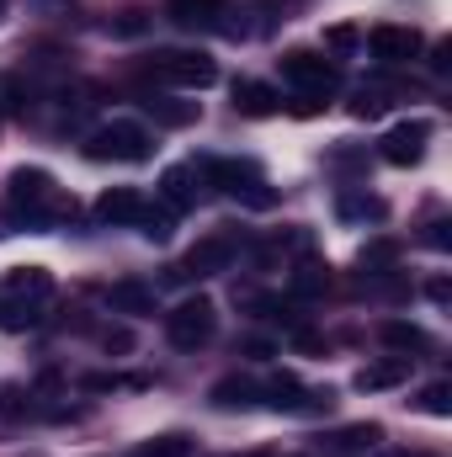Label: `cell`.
<instances>
[{"label": "cell", "mask_w": 452, "mask_h": 457, "mask_svg": "<svg viewBox=\"0 0 452 457\" xmlns=\"http://www.w3.org/2000/svg\"><path fill=\"white\" fill-rule=\"evenodd\" d=\"M410 378V356H394V361H372L356 372V388L362 394H383V388H399Z\"/></svg>", "instance_id": "cell-15"}, {"label": "cell", "mask_w": 452, "mask_h": 457, "mask_svg": "<svg viewBox=\"0 0 452 457\" xmlns=\"http://www.w3.org/2000/svg\"><path fill=\"white\" fill-rule=\"evenodd\" d=\"M421 410H426V415H452V383L421 388Z\"/></svg>", "instance_id": "cell-24"}, {"label": "cell", "mask_w": 452, "mask_h": 457, "mask_svg": "<svg viewBox=\"0 0 452 457\" xmlns=\"http://www.w3.org/2000/svg\"><path fill=\"white\" fill-rule=\"evenodd\" d=\"M213 325H219V314H213V303L208 298H187V303H176V314H165V336L176 351H197V345L213 341Z\"/></svg>", "instance_id": "cell-6"}, {"label": "cell", "mask_w": 452, "mask_h": 457, "mask_svg": "<svg viewBox=\"0 0 452 457\" xmlns=\"http://www.w3.org/2000/svg\"><path fill=\"white\" fill-rule=\"evenodd\" d=\"M367 442H383V431L378 426H346L331 436V447H367Z\"/></svg>", "instance_id": "cell-25"}, {"label": "cell", "mask_w": 452, "mask_h": 457, "mask_svg": "<svg viewBox=\"0 0 452 457\" xmlns=\"http://www.w3.org/2000/svg\"><path fill=\"white\" fill-rule=\"evenodd\" d=\"M383 107H389V91H383V86H372V91H362V96L351 102V112L356 117H378Z\"/></svg>", "instance_id": "cell-27"}, {"label": "cell", "mask_w": 452, "mask_h": 457, "mask_svg": "<svg viewBox=\"0 0 452 457\" xmlns=\"http://www.w3.org/2000/svg\"><path fill=\"white\" fill-rule=\"evenodd\" d=\"M426 239H431V245H437V250H448V245H452L448 224H431V234H426Z\"/></svg>", "instance_id": "cell-32"}, {"label": "cell", "mask_w": 452, "mask_h": 457, "mask_svg": "<svg viewBox=\"0 0 452 457\" xmlns=\"http://www.w3.org/2000/svg\"><path fill=\"white\" fill-rule=\"evenodd\" d=\"M197 197H203V176H197V165H171V170L160 176V203H165L171 213L197 208Z\"/></svg>", "instance_id": "cell-11"}, {"label": "cell", "mask_w": 452, "mask_h": 457, "mask_svg": "<svg viewBox=\"0 0 452 457\" xmlns=\"http://www.w3.org/2000/svg\"><path fill=\"white\" fill-rule=\"evenodd\" d=\"M239 457H272V453H239Z\"/></svg>", "instance_id": "cell-34"}, {"label": "cell", "mask_w": 452, "mask_h": 457, "mask_svg": "<svg viewBox=\"0 0 452 457\" xmlns=\"http://www.w3.org/2000/svg\"><path fill=\"white\" fill-rule=\"evenodd\" d=\"M293 287H298V293H320V287H331V271H320V266H298V271H293Z\"/></svg>", "instance_id": "cell-28"}, {"label": "cell", "mask_w": 452, "mask_h": 457, "mask_svg": "<svg viewBox=\"0 0 452 457\" xmlns=\"http://www.w3.org/2000/svg\"><path fill=\"white\" fill-rule=\"evenodd\" d=\"M282 80H288V86H298V91L314 102V96H331V91L340 86V70L325 59V54L293 48V54H282Z\"/></svg>", "instance_id": "cell-5"}, {"label": "cell", "mask_w": 452, "mask_h": 457, "mask_svg": "<svg viewBox=\"0 0 452 457\" xmlns=\"http://www.w3.org/2000/svg\"><path fill=\"white\" fill-rule=\"evenodd\" d=\"M86 154L91 160H117V165H144L155 154V138L138 128V122H102L91 138H86Z\"/></svg>", "instance_id": "cell-3"}, {"label": "cell", "mask_w": 452, "mask_h": 457, "mask_svg": "<svg viewBox=\"0 0 452 457\" xmlns=\"http://www.w3.org/2000/svg\"><path fill=\"white\" fill-rule=\"evenodd\" d=\"M426 138H431V122H399V128H389L383 133V160L389 165H415L421 154H426Z\"/></svg>", "instance_id": "cell-9"}, {"label": "cell", "mask_w": 452, "mask_h": 457, "mask_svg": "<svg viewBox=\"0 0 452 457\" xmlns=\"http://www.w3.org/2000/svg\"><path fill=\"white\" fill-rule=\"evenodd\" d=\"M0 21H5V0H0Z\"/></svg>", "instance_id": "cell-35"}, {"label": "cell", "mask_w": 452, "mask_h": 457, "mask_svg": "<svg viewBox=\"0 0 452 457\" xmlns=\"http://www.w3.org/2000/svg\"><path fill=\"white\" fill-rule=\"evenodd\" d=\"M107 303H113V314H133V320H144V314H155V309H160L155 287H149V282H138V277L113 282V287H107Z\"/></svg>", "instance_id": "cell-12"}, {"label": "cell", "mask_w": 452, "mask_h": 457, "mask_svg": "<svg viewBox=\"0 0 452 457\" xmlns=\"http://www.w3.org/2000/svg\"><path fill=\"white\" fill-rule=\"evenodd\" d=\"M197 176H203V181H213L219 192H229L234 203L255 208V213L277 203V192L266 187V176H261L255 165H239V160H197Z\"/></svg>", "instance_id": "cell-2"}, {"label": "cell", "mask_w": 452, "mask_h": 457, "mask_svg": "<svg viewBox=\"0 0 452 457\" xmlns=\"http://www.w3.org/2000/svg\"><path fill=\"white\" fill-rule=\"evenodd\" d=\"M372 457H410V453H399V447H383V453H372Z\"/></svg>", "instance_id": "cell-33"}, {"label": "cell", "mask_w": 452, "mask_h": 457, "mask_svg": "<svg viewBox=\"0 0 452 457\" xmlns=\"http://www.w3.org/2000/svg\"><path fill=\"white\" fill-rule=\"evenodd\" d=\"M5 208H11L16 224H27V228H48V224H59V219L75 213V203L64 197V187H59L48 170H38V165L11 170V181H5Z\"/></svg>", "instance_id": "cell-1"}, {"label": "cell", "mask_w": 452, "mask_h": 457, "mask_svg": "<svg viewBox=\"0 0 452 457\" xmlns=\"http://www.w3.org/2000/svg\"><path fill=\"white\" fill-rule=\"evenodd\" d=\"M187 453H192L187 436H155V442H144L133 457H187Z\"/></svg>", "instance_id": "cell-23"}, {"label": "cell", "mask_w": 452, "mask_h": 457, "mask_svg": "<svg viewBox=\"0 0 452 457\" xmlns=\"http://www.w3.org/2000/svg\"><path fill=\"white\" fill-rule=\"evenodd\" d=\"M431 70H437V75H448V70H452V43H437V54H431Z\"/></svg>", "instance_id": "cell-29"}, {"label": "cell", "mask_w": 452, "mask_h": 457, "mask_svg": "<svg viewBox=\"0 0 452 457\" xmlns=\"http://www.w3.org/2000/svg\"><path fill=\"white\" fill-rule=\"evenodd\" d=\"M331 388H304L298 378H272V383H261V404H272L277 415H309V410H331Z\"/></svg>", "instance_id": "cell-7"}, {"label": "cell", "mask_w": 452, "mask_h": 457, "mask_svg": "<svg viewBox=\"0 0 452 457\" xmlns=\"http://www.w3.org/2000/svg\"><path fill=\"white\" fill-rule=\"evenodd\" d=\"M367 48H372V59H383V64H405V59L421 54V32H415V27H372V32H367Z\"/></svg>", "instance_id": "cell-10"}, {"label": "cell", "mask_w": 452, "mask_h": 457, "mask_svg": "<svg viewBox=\"0 0 452 457\" xmlns=\"http://www.w3.org/2000/svg\"><path fill=\"white\" fill-rule=\"evenodd\" d=\"M234 234H208V239H197L192 250H187V261L171 271L176 282H187V277H219V271H229L234 266Z\"/></svg>", "instance_id": "cell-8"}, {"label": "cell", "mask_w": 452, "mask_h": 457, "mask_svg": "<svg viewBox=\"0 0 452 457\" xmlns=\"http://www.w3.org/2000/svg\"><path fill=\"white\" fill-rule=\"evenodd\" d=\"M208 399H213L219 410H250V404H261V383L234 372V378H219V383H213V394H208Z\"/></svg>", "instance_id": "cell-16"}, {"label": "cell", "mask_w": 452, "mask_h": 457, "mask_svg": "<svg viewBox=\"0 0 452 457\" xmlns=\"http://www.w3.org/2000/svg\"><path fill=\"white\" fill-rule=\"evenodd\" d=\"M325 43H331V48H351V43H356V32H351V27H336Z\"/></svg>", "instance_id": "cell-31"}, {"label": "cell", "mask_w": 452, "mask_h": 457, "mask_svg": "<svg viewBox=\"0 0 452 457\" xmlns=\"http://www.w3.org/2000/svg\"><path fill=\"white\" fill-rule=\"evenodd\" d=\"M234 107L245 117H272V112H282V96L272 86H261V80H239L234 86Z\"/></svg>", "instance_id": "cell-17"}, {"label": "cell", "mask_w": 452, "mask_h": 457, "mask_svg": "<svg viewBox=\"0 0 452 457\" xmlns=\"http://www.w3.org/2000/svg\"><path fill=\"white\" fill-rule=\"evenodd\" d=\"M165 16L181 32H213L224 16V0H165Z\"/></svg>", "instance_id": "cell-13"}, {"label": "cell", "mask_w": 452, "mask_h": 457, "mask_svg": "<svg viewBox=\"0 0 452 457\" xmlns=\"http://www.w3.org/2000/svg\"><path fill=\"white\" fill-rule=\"evenodd\" d=\"M38 303H43V298H16V293H11V298L0 303V330H38V325H43V309H38Z\"/></svg>", "instance_id": "cell-19"}, {"label": "cell", "mask_w": 452, "mask_h": 457, "mask_svg": "<svg viewBox=\"0 0 452 457\" xmlns=\"http://www.w3.org/2000/svg\"><path fill=\"white\" fill-rule=\"evenodd\" d=\"M107 351H133V336L128 330H107Z\"/></svg>", "instance_id": "cell-30"}, {"label": "cell", "mask_w": 452, "mask_h": 457, "mask_svg": "<svg viewBox=\"0 0 452 457\" xmlns=\"http://www.w3.org/2000/svg\"><path fill=\"white\" fill-rule=\"evenodd\" d=\"M144 112L155 122H165V128H192L203 117V107L197 102H176V96H144Z\"/></svg>", "instance_id": "cell-18"}, {"label": "cell", "mask_w": 452, "mask_h": 457, "mask_svg": "<svg viewBox=\"0 0 452 457\" xmlns=\"http://www.w3.org/2000/svg\"><path fill=\"white\" fill-rule=\"evenodd\" d=\"M340 219H383L378 197H340Z\"/></svg>", "instance_id": "cell-26"}, {"label": "cell", "mask_w": 452, "mask_h": 457, "mask_svg": "<svg viewBox=\"0 0 452 457\" xmlns=\"http://www.w3.org/2000/svg\"><path fill=\"white\" fill-rule=\"evenodd\" d=\"M378 336H383V345H394V351H426V345H431L426 330H415V325H405V320H389Z\"/></svg>", "instance_id": "cell-22"}, {"label": "cell", "mask_w": 452, "mask_h": 457, "mask_svg": "<svg viewBox=\"0 0 452 457\" xmlns=\"http://www.w3.org/2000/svg\"><path fill=\"white\" fill-rule=\"evenodd\" d=\"M48 287H54V277L43 266H16L5 277V293H16V298H48Z\"/></svg>", "instance_id": "cell-20"}, {"label": "cell", "mask_w": 452, "mask_h": 457, "mask_svg": "<svg viewBox=\"0 0 452 457\" xmlns=\"http://www.w3.org/2000/svg\"><path fill=\"white\" fill-rule=\"evenodd\" d=\"M96 219H102V224H113V228L138 224V219H144V197H138L133 187H113V192H102V197H96Z\"/></svg>", "instance_id": "cell-14"}, {"label": "cell", "mask_w": 452, "mask_h": 457, "mask_svg": "<svg viewBox=\"0 0 452 457\" xmlns=\"http://www.w3.org/2000/svg\"><path fill=\"white\" fill-rule=\"evenodd\" d=\"M149 70L165 86H181V91H208L219 80V64L208 54H192V48H155L149 54Z\"/></svg>", "instance_id": "cell-4"}, {"label": "cell", "mask_w": 452, "mask_h": 457, "mask_svg": "<svg viewBox=\"0 0 452 457\" xmlns=\"http://www.w3.org/2000/svg\"><path fill=\"white\" fill-rule=\"evenodd\" d=\"M133 228H138L144 239H155V245H165V239H171V228H176V213H171L165 203H144V219H138Z\"/></svg>", "instance_id": "cell-21"}]
</instances>
